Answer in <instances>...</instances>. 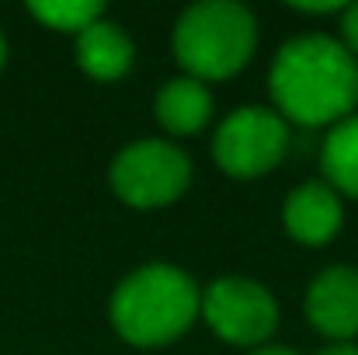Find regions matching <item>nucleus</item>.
<instances>
[{"label":"nucleus","mask_w":358,"mask_h":355,"mask_svg":"<svg viewBox=\"0 0 358 355\" xmlns=\"http://www.w3.org/2000/svg\"><path fill=\"white\" fill-rule=\"evenodd\" d=\"M268 91L282 118L299 125H338L358 105V63L338 39L299 35L278 49Z\"/></svg>","instance_id":"1"},{"label":"nucleus","mask_w":358,"mask_h":355,"mask_svg":"<svg viewBox=\"0 0 358 355\" xmlns=\"http://www.w3.org/2000/svg\"><path fill=\"white\" fill-rule=\"evenodd\" d=\"M202 293L188 272L174 265H143L112 293V324L122 342L157 349L181 338L199 317Z\"/></svg>","instance_id":"2"},{"label":"nucleus","mask_w":358,"mask_h":355,"mask_svg":"<svg viewBox=\"0 0 358 355\" xmlns=\"http://www.w3.org/2000/svg\"><path fill=\"white\" fill-rule=\"evenodd\" d=\"M254 14L234 0L192 4L174 25V56L185 67V77H195L202 84L240 74L254 56Z\"/></svg>","instance_id":"3"},{"label":"nucleus","mask_w":358,"mask_h":355,"mask_svg":"<svg viewBox=\"0 0 358 355\" xmlns=\"http://www.w3.org/2000/svg\"><path fill=\"white\" fill-rule=\"evenodd\" d=\"M192 181V160L167 139H139L112 164V188L125 206L157 209L174 202Z\"/></svg>","instance_id":"4"},{"label":"nucleus","mask_w":358,"mask_h":355,"mask_svg":"<svg viewBox=\"0 0 358 355\" xmlns=\"http://www.w3.org/2000/svg\"><path fill=\"white\" fill-rule=\"evenodd\" d=\"M289 153L285 118L264 105L237 109L220 122L213 139V157L230 178H261L282 164Z\"/></svg>","instance_id":"5"},{"label":"nucleus","mask_w":358,"mask_h":355,"mask_svg":"<svg viewBox=\"0 0 358 355\" xmlns=\"http://www.w3.org/2000/svg\"><path fill=\"white\" fill-rule=\"evenodd\" d=\"M199 314L230 345L261 349L278 328V300L254 279L223 275L202 293Z\"/></svg>","instance_id":"6"},{"label":"nucleus","mask_w":358,"mask_h":355,"mask_svg":"<svg viewBox=\"0 0 358 355\" xmlns=\"http://www.w3.org/2000/svg\"><path fill=\"white\" fill-rule=\"evenodd\" d=\"M306 317L334 345L352 342L358 335V268H324L306 289Z\"/></svg>","instance_id":"7"},{"label":"nucleus","mask_w":358,"mask_h":355,"mask_svg":"<svg viewBox=\"0 0 358 355\" xmlns=\"http://www.w3.org/2000/svg\"><path fill=\"white\" fill-rule=\"evenodd\" d=\"M282 223L292 240L299 244H327L334 240L341 223H345V209H341V195L327 185V181H306L299 188L289 192L285 209H282Z\"/></svg>","instance_id":"8"},{"label":"nucleus","mask_w":358,"mask_h":355,"mask_svg":"<svg viewBox=\"0 0 358 355\" xmlns=\"http://www.w3.org/2000/svg\"><path fill=\"white\" fill-rule=\"evenodd\" d=\"M132 39L122 32L115 21L98 18L77 35V63L94 81H119L132 67Z\"/></svg>","instance_id":"9"},{"label":"nucleus","mask_w":358,"mask_h":355,"mask_svg":"<svg viewBox=\"0 0 358 355\" xmlns=\"http://www.w3.org/2000/svg\"><path fill=\"white\" fill-rule=\"evenodd\" d=\"M153 116L171 136H195L213 118V95L195 77H174L160 88Z\"/></svg>","instance_id":"10"},{"label":"nucleus","mask_w":358,"mask_h":355,"mask_svg":"<svg viewBox=\"0 0 358 355\" xmlns=\"http://www.w3.org/2000/svg\"><path fill=\"white\" fill-rule=\"evenodd\" d=\"M320 164H324L327 185L338 195L358 199V116H348L338 125H331V132L324 139Z\"/></svg>","instance_id":"11"},{"label":"nucleus","mask_w":358,"mask_h":355,"mask_svg":"<svg viewBox=\"0 0 358 355\" xmlns=\"http://www.w3.org/2000/svg\"><path fill=\"white\" fill-rule=\"evenodd\" d=\"M28 11L45 28L70 32V35H80L87 25H94L98 18H105V7L94 4V0H35V4H28Z\"/></svg>","instance_id":"12"},{"label":"nucleus","mask_w":358,"mask_h":355,"mask_svg":"<svg viewBox=\"0 0 358 355\" xmlns=\"http://www.w3.org/2000/svg\"><path fill=\"white\" fill-rule=\"evenodd\" d=\"M341 46L358 56V4L341 7Z\"/></svg>","instance_id":"13"},{"label":"nucleus","mask_w":358,"mask_h":355,"mask_svg":"<svg viewBox=\"0 0 358 355\" xmlns=\"http://www.w3.org/2000/svg\"><path fill=\"white\" fill-rule=\"evenodd\" d=\"M317 355H358V345L355 342H341V345H331V349H324Z\"/></svg>","instance_id":"14"},{"label":"nucleus","mask_w":358,"mask_h":355,"mask_svg":"<svg viewBox=\"0 0 358 355\" xmlns=\"http://www.w3.org/2000/svg\"><path fill=\"white\" fill-rule=\"evenodd\" d=\"M250 355H296V352L285 349V345H261V349H254Z\"/></svg>","instance_id":"15"},{"label":"nucleus","mask_w":358,"mask_h":355,"mask_svg":"<svg viewBox=\"0 0 358 355\" xmlns=\"http://www.w3.org/2000/svg\"><path fill=\"white\" fill-rule=\"evenodd\" d=\"M3 60H7V42H3V35H0V67H3Z\"/></svg>","instance_id":"16"}]
</instances>
